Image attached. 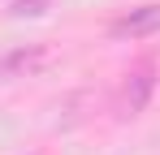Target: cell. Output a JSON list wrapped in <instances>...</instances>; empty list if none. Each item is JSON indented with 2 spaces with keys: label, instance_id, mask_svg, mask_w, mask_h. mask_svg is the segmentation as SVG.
<instances>
[{
  "label": "cell",
  "instance_id": "6da1fadb",
  "mask_svg": "<svg viewBox=\"0 0 160 155\" xmlns=\"http://www.w3.org/2000/svg\"><path fill=\"white\" fill-rule=\"evenodd\" d=\"M108 30H112V39H147V35H156V30H160V4L130 9V13H121Z\"/></svg>",
  "mask_w": 160,
  "mask_h": 155
},
{
  "label": "cell",
  "instance_id": "7a4b0ae2",
  "mask_svg": "<svg viewBox=\"0 0 160 155\" xmlns=\"http://www.w3.org/2000/svg\"><path fill=\"white\" fill-rule=\"evenodd\" d=\"M152 91H156V69L152 65H134L130 73H126V91H121V99H126V112H143L147 99H152Z\"/></svg>",
  "mask_w": 160,
  "mask_h": 155
},
{
  "label": "cell",
  "instance_id": "3957f363",
  "mask_svg": "<svg viewBox=\"0 0 160 155\" xmlns=\"http://www.w3.org/2000/svg\"><path fill=\"white\" fill-rule=\"evenodd\" d=\"M35 65H43V52H13L9 60H4V69H35Z\"/></svg>",
  "mask_w": 160,
  "mask_h": 155
},
{
  "label": "cell",
  "instance_id": "277c9868",
  "mask_svg": "<svg viewBox=\"0 0 160 155\" xmlns=\"http://www.w3.org/2000/svg\"><path fill=\"white\" fill-rule=\"evenodd\" d=\"M43 4L48 0H13V13H22V17L26 13H43Z\"/></svg>",
  "mask_w": 160,
  "mask_h": 155
}]
</instances>
